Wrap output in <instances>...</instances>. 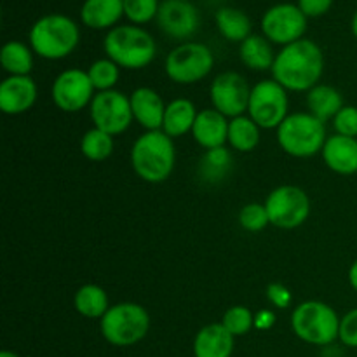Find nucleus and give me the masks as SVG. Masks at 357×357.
I'll return each instance as SVG.
<instances>
[{"label": "nucleus", "instance_id": "obj_35", "mask_svg": "<svg viewBox=\"0 0 357 357\" xmlns=\"http://www.w3.org/2000/svg\"><path fill=\"white\" fill-rule=\"evenodd\" d=\"M333 128L337 135L357 138V107L345 105L333 119Z\"/></svg>", "mask_w": 357, "mask_h": 357}, {"label": "nucleus", "instance_id": "obj_37", "mask_svg": "<svg viewBox=\"0 0 357 357\" xmlns=\"http://www.w3.org/2000/svg\"><path fill=\"white\" fill-rule=\"evenodd\" d=\"M267 298L268 302L272 303L278 309H288L291 305L293 295L284 284H279V282H272V284L267 286Z\"/></svg>", "mask_w": 357, "mask_h": 357}, {"label": "nucleus", "instance_id": "obj_23", "mask_svg": "<svg viewBox=\"0 0 357 357\" xmlns=\"http://www.w3.org/2000/svg\"><path fill=\"white\" fill-rule=\"evenodd\" d=\"M344 107V96L333 86L317 84L316 87H312L307 93V108H309V114H312L314 117H317L323 122L335 119V115Z\"/></svg>", "mask_w": 357, "mask_h": 357}, {"label": "nucleus", "instance_id": "obj_10", "mask_svg": "<svg viewBox=\"0 0 357 357\" xmlns=\"http://www.w3.org/2000/svg\"><path fill=\"white\" fill-rule=\"evenodd\" d=\"M288 107V91L274 79H267L251 89L248 114L261 129H278L289 115Z\"/></svg>", "mask_w": 357, "mask_h": 357}, {"label": "nucleus", "instance_id": "obj_17", "mask_svg": "<svg viewBox=\"0 0 357 357\" xmlns=\"http://www.w3.org/2000/svg\"><path fill=\"white\" fill-rule=\"evenodd\" d=\"M223 114L215 108H206L197 114L195 124L192 128L194 139L206 150L222 149L229 142V124Z\"/></svg>", "mask_w": 357, "mask_h": 357}, {"label": "nucleus", "instance_id": "obj_41", "mask_svg": "<svg viewBox=\"0 0 357 357\" xmlns=\"http://www.w3.org/2000/svg\"><path fill=\"white\" fill-rule=\"evenodd\" d=\"M352 33H354V37L357 38V13L354 14V17H352Z\"/></svg>", "mask_w": 357, "mask_h": 357}, {"label": "nucleus", "instance_id": "obj_16", "mask_svg": "<svg viewBox=\"0 0 357 357\" xmlns=\"http://www.w3.org/2000/svg\"><path fill=\"white\" fill-rule=\"evenodd\" d=\"M37 101V84L30 75H9L0 84V110L21 115Z\"/></svg>", "mask_w": 357, "mask_h": 357}, {"label": "nucleus", "instance_id": "obj_36", "mask_svg": "<svg viewBox=\"0 0 357 357\" xmlns=\"http://www.w3.org/2000/svg\"><path fill=\"white\" fill-rule=\"evenodd\" d=\"M338 338L347 347L357 349V309L349 310L344 317H340V333Z\"/></svg>", "mask_w": 357, "mask_h": 357}, {"label": "nucleus", "instance_id": "obj_9", "mask_svg": "<svg viewBox=\"0 0 357 357\" xmlns=\"http://www.w3.org/2000/svg\"><path fill=\"white\" fill-rule=\"evenodd\" d=\"M271 225L291 230L303 225L310 215V199L296 185H281L268 194L265 201Z\"/></svg>", "mask_w": 357, "mask_h": 357}, {"label": "nucleus", "instance_id": "obj_8", "mask_svg": "<svg viewBox=\"0 0 357 357\" xmlns=\"http://www.w3.org/2000/svg\"><path fill=\"white\" fill-rule=\"evenodd\" d=\"M215 66L211 49L201 42H185L167 54L166 73L173 82L195 84L206 79Z\"/></svg>", "mask_w": 357, "mask_h": 357}, {"label": "nucleus", "instance_id": "obj_3", "mask_svg": "<svg viewBox=\"0 0 357 357\" xmlns=\"http://www.w3.org/2000/svg\"><path fill=\"white\" fill-rule=\"evenodd\" d=\"M108 59L121 68L142 70L149 66L155 58V40L143 28L135 24L112 28L103 42Z\"/></svg>", "mask_w": 357, "mask_h": 357}, {"label": "nucleus", "instance_id": "obj_18", "mask_svg": "<svg viewBox=\"0 0 357 357\" xmlns=\"http://www.w3.org/2000/svg\"><path fill=\"white\" fill-rule=\"evenodd\" d=\"M135 121H138L146 131H160L166 107L162 98L152 87H138L129 96Z\"/></svg>", "mask_w": 357, "mask_h": 357}, {"label": "nucleus", "instance_id": "obj_22", "mask_svg": "<svg viewBox=\"0 0 357 357\" xmlns=\"http://www.w3.org/2000/svg\"><path fill=\"white\" fill-rule=\"evenodd\" d=\"M197 108L187 98H178L167 103L166 114H164L162 129L160 131L166 132L169 138H180V136L187 135L192 131L197 119Z\"/></svg>", "mask_w": 357, "mask_h": 357}, {"label": "nucleus", "instance_id": "obj_33", "mask_svg": "<svg viewBox=\"0 0 357 357\" xmlns=\"http://www.w3.org/2000/svg\"><path fill=\"white\" fill-rule=\"evenodd\" d=\"M159 0H124V14L135 24H145L157 17Z\"/></svg>", "mask_w": 357, "mask_h": 357}, {"label": "nucleus", "instance_id": "obj_30", "mask_svg": "<svg viewBox=\"0 0 357 357\" xmlns=\"http://www.w3.org/2000/svg\"><path fill=\"white\" fill-rule=\"evenodd\" d=\"M119 68L121 66L115 65L112 59H98L87 70V75H89L91 82H93L94 89L98 93H103V91H112L115 87V84L119 82Z\"/></svg>", "mask_w": 357, "mask_h": 357}, {"label": "nucleus", "instance_id": "obj_5", "mask_svg": "<svg viewBox=\"0 0 357 357\" xmlns=\"http://www.w3.org/2000/svg\"><path fill=\"white\" fill-rule=\"evenodd\" d=\"M326 139L324 122L309 112L289 114L278 128L279 146L296 159H307L323 152Z\"/></svg>", "mask_w": 357, "mask_h": 357}, {"label": "nucleus", "instance_id": "obj_38", "mask_svg": "<svg viewBox=\"0 0 357 357\" xmlns=\"http://www.w3.org/2000/svg\"><path fill=\"white\" fill-rule=\"evenodd\" d=\"M333 6V0H298V7L307 17L323 16Z\"/></svg>", "mask_w": 357, "mask_h": 357}, {"label": "nucleus", "instance_id": "obj_21", "mask_svg": "<svg viewBox=\"0 0 357 357\" xmlns=\"http://www.w3.org/2000/svg\"><path fill=\"white\" fill-rule=\"evenodd\" d=\"M124 14V0H86L80 9V20L93 30L110 28Z\"/></svg>", "mask_w": 357, "mask_h": 357}, {"label": "nucleus", "instance_id": "obj_24", "mask_svg": "<svg viewBox=\"0 0 357 357\" xmlns=\"http://www.w3.org/2000/svg\"><path fill=\"white\" fill-rule=\"evenodd\" d=\"M241 61L255 72H265L272 70L275 61V54L272 51L271 42L261 35H250L239 47Z\"/></svg>", "mask_w": 357, "mask_h": 357}, {"label": "nucleus", "instance_id": "obj_20", "mask_svg": "<svg viewBox=\"0 0 357 357\" xmlns=\"http://www.w3.org/2000/svg\"><path fill=\"white\" fill-rule=\"evenodd\" d=\"M234 335L222 323L201 328L194 340L195 357H230L234 352Z\"/></svg>", "mask_w": 357, "mask_h": 357}, {"label": "nucleus", "instance_id": "obj_19", "mask_svg": "<svg viewBox=\"0 0 357 357\" xmlns=\"http://www.w3.org/2000/svg\"><path fill=\"white\" fill-rule=\"evenodd\" d=\"M323 160L333 173L351 176L357 173V138L335 132L323 146Z\"/></svg>", "mask_w": 357, "mask_h": 357}, {"label": "nucleus", "instance_id": "obj_26", "mask_svg": "<svg viewBox=\"0 0 357 357\" xmlns=\"http://www.w3.org/2000/svg\"><path fill=\"white\" fill-rule=\"evenodd\" d=\"M216 26L230 42H244L251 33V20L239 9L222 7L216 10Z\"/></svg>", "mask_w": 357, "mask_h": 357}, {"label": "nucleus", "instance_id": "obj_27", "mask_svg": "<svg viewBox=\"0 0 357 357\" xmlns=\"http://www.w3.org/2000/svg\"><path fill=\"white\" fill-rule=\"evenodd\" d=\"M260 126L251 117L241 115V117L230 119L229 124V143L237 152H251L260 143Z\"/></svg>", "mask_w": 357, "mask_h": 357}, {"label": "nucleus", "instance_id": "obj_1", "mask_svg": "<svg viewBox=\"0 0 357 357\" xmlns=\"http://www.w3.org/2000/svg\"><path fill=\"white\" fill-rule=\"evenodd\" d=\"M324 70V56L319 45L309 38H302L293 44L284 45L275 54L272 75L275 82L286 91L309 93L319 84Z\"/></svg>", "mask_w": 357, "mask_h": 357}, {"label": "nucleus", "instance_id": "obj_31", "mask_svg": "<svg viewBox=\"0 0 357 357\" xmlns=\"http://www.w3.org/2000/svg\"><path fill=\"white\" fill-rule=\"evenodd\" d=\"M222 324L234 337H243V335L250 333L251 328L255 326V314L248 307L234 305L223 314Z\"/></svg>", "mask_w": 357, "mask_h": 357}, {"label": "nucleus", "instance_id": "obj_28", "mask_svg": "<svg viewBox=\"0 0 357 357\" xmlns=\"http://www.w3.org/2000/svg\"><path fill=\"white\" fill-rule=\"evenodd\" d=\"M0 63L9 75H30L33 68V54L26 44L10 40L2 47Z\"/></svg>", "mask_w": 357, "mask_h": 357}, {"label": "nucleus", "instance_id": "obj_40", "mask_svg": "<svg viewBox=\"0 0 357 357\" xmlns=\"http://www.w3.org/2000/svg\"><path fill=\"white\" fill-rule=\"evenodd\" d=\"M349 284L357 293V260L349 268Z\"/></svg>", "mask_w": 357, "mask_h": 357}, {"label": "nucleus", "instance_id": "obj_13", "mask_svg": "<svg viewBox=\"0 0 357 357\" xmlns=\"http://www.w3.org/2000/svg\"><path fill=\"white\" fill-rule=\"evenodd\" d=\"M94 86L91 82L87 72L79 68L65 70L56 77L52 84L51 96L56 107L66 114H75L84 110L87 105H91L94 94Z\"/></svg>", "mask_w": 357, "mask_h": 357}, {"label": "nucleus", "instance_id": "obj_25", "mask_svg": "<svg viewBox=\"0 0 357 357\" xmlns=\"http://www.w3.org/2000/svg\"><path fill=\"white\" fill-rule=\"evenodd\" d=\"M73 305L77 312L87 319H101L110 309L107 291L98 284L80 286L73 298Z\"/></svg>", "mask_w": 357, "mask_h": 357}, {"label": "nucleus", "instance_id": "obj_6", "mask_svg": "<svg viewBox=\"0 0 357 357\" xmlns=\"http://www.w3.org/2000/svg\"><path fill=\"white\" fill-rule=\"evenodd\" d=\"M291 328L300 340L310 345H330L340 333V317L337 310L319 300H309L295 307Z\"/></svg>", "mask_w": 357, "mask_h": 357}, {"label": "nucleus", "instance_id": "obj_15", "mask_svg": "<svg viewBox=\"0 0 357 357\" xmlns=\"http://www.w3.org/2000/svg\"><path fill=\"white\" fill-rule=\"evenodd\" d=\"M157 24L167 37L187 40L199 30L201 17L188 0H162L157 13Z\"/></svg>", "mask_w": 357, "mask_h": 357}, {"label": "nucleus", "instance_id": "obj_12", "mask_svg": "<svg viewBox=\"0 0 357 357\" xmlns=\"http://www.w3.org/2000/svg\"><path fill=\"white\" fill-rule=\"evenodd\" d=\"M307 30V16L298 6L279 3L271 7L261 17V31L274 44L289 45L302 40Z\"/></svg>", "mask_w": 357, "mask_h": 357}, {"label": "nucleus", "instance_id": "obj_32", "mask_svg": "<svg viewBox=\"0 0 357 357\" xmlns=\"http://www.w3.org/2000/svg\"><path fill=\"white\" fill-rule=\"evenodd\" d=\"M237 218H239V225L248 232H260L265 227L271 225L267 208L265 204H258V202H250V204L243 206Z\"/></svg>", "mask_w": 357, "mask_h": 357}, {"label": "nucleus", "instance_id": "obj_42", "mask_svg": "<svg viewBox=\"0 0 357 357\" xmlns=\"http://www.w3.org/2000/svg\"><path fill=\"white\" fill-rule=\"evenodd\" d=\"M0 357H20L16 354V352H13V351H2L0 352Z\"/></svg>", "mask_w": 357, "mask_h": 357}, {"label": "nucleus", "instance_id": "obj_11", "mask_svg": "<svg viewBox=\"0 0 357 357\" xmlns=\"http://www.w3.org/2000/svg\"><path fill=\"white\" fill-rule=\"evenodd\" d=\"M89 114L94 128L112 136L128 131L135 119L129 98L115 89L98 93L91 101Z\"/></svg>", "mask_w": 357, "mask_h": 357}, {"label": "nucleus", "instance_id": "obj_2", "mask_svg": "<svg viewBox=\"0 0 357 357\" xmlns=\"http://www.w3.org/2000/svg\"><path fill=\"white\" fill-rule=\"evenodd\" d=\"M176 162L173 138L164 131H146L131 149V166L146 183H162L171 176Z\"/></svg>", "mask_w": 357, "mask_h": 357}, {"label": "nucleus", "instance_id": "obj_4", "mask_svg": "<svg viewBox=\"0 0 357 357\" xmlns=\"http://www.w3.org/2000/svg\"><path fill=\"white\" fill-rule=\"evenodd\" d=\"M79 26L63 14H47L30 30V47L44 59H63L79 44Z\"/></svg>", "mask_w": 357, "mask_h": 357}, {"label": "nucleus", "instance_id": "obj_7", "mask_svg": "<svg viewBox=\"0 0 357 357\" xmlns=\"http://www.w3.org/2000/svg\"><path fill=\"white\" fill-rule=\"evenodd\" d=\"M101 335L115 347H131L146 337L150 316L139 303H115L100 319Z\"/></svg>", "mask_w": 357, "mask_h": 357}, {"label": "nucleus", "instance_id": "obj_39", "mask_svg": "<svg viewBox=\"0 0 357 357\" xmlns=\"http://www.w3.org/2000/svg\"><path fill=\"white\" fill-rule=\"evenodd\" d=\"M274 321H275V316L271 312V310H260V312L255 316V326L260 328V330H264V328L265 330H268V328L274 324Z\"/></svg>", "mask_w": 357, "mask_h": 357}, {"label": "nucleus", "instance_id": "obj_14", "mask_svg": "<svg viewBox=\"0 0 357 357\" xmlns=\"http://www.w3.org/2000/svg\"><path fill=\"white\" fill-rule=\"evenodd\" d=\"M251 89L248 80L237 72H223L211 84V103L225 117H241L250 107Z\"/></svg>", "mask_w": 357, "mask_h": 357}, {"label": "nucleus", "instance_id": "obj_29", "mask_svg": "<svg viewBox=\"0 0 357 357\" xmlns=\"http://www.w3.org/2000/svg\"><path fill=\"white\" fill-rule=\"evenodd\" d=\"M80 150H82L84 157H87L89 160L101 162L114 152V136L101 129H89L80 139Z\"/></svg>", "mask_w": 357, "mask_h": 357}, {"label": "nucleus", "instance_id": "obj_34", "mask_svg": "<svg viewBox=\"0 0 357 357\" xmlns=\"http://www.w3.org/2000/svg\"><path fill=\"white\" fill-rule=\"evenodd\" d=\"M230 166V155L225 150V146L215 150H208V155L202 160V171L206 173V178L209 180H218L225 176V171Z\"/></svg>", "mask_w": 357, "mask_h": 357}]
</instances>
